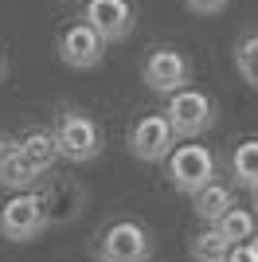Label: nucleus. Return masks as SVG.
<instances>
[{"label":"nucleus","mask_w":258,"mask_h":262,"mask_svg":"<svg viewBox=\"0 0 258 262\" xmlns=\"http://www.w3.org/2000/svg\"><path fill=\"white\" fill-rule=\"evenodd\" d=\"M51 133H55V145H59V157L71 161V164H90L106 149L102 125L90 114H82V110H63Z\"/></svg>","instance_id":"nucleus-1"},{"label":"nucleus","mask_w":258,"mask_h":262,"mask_svg":"<svg viewBox=\"0 0 258 262\" xmlns=\"http://www.w3.org/2000/svg\"><path fill=\"white\" fill-rule=\"evenodd\" d=\"M164 172H168L172 188L184 196H196L200 188H207L219 176V161L207 145H176L164 157Z\"/></svg>","instance_id":"nucleus-2"},{"label":"nucleus","mask_w":258,"mask_h":262,"mask_svg":"<svg viewBox=\"0 0 258 262\" xmlns=\"http://www.w3.org/2000/svg\"><path fill=\"white\" fill-rule=\"evenodd\" d=\"M164 118H168L172 133L176 137H200L215 125V102L211 94L196 86H180L168 94V106H164Z\"/></svg>","instance_id":"nucleus-3"},{"label":"nucleus","mask_w":258,"mask_h":262,"mask_svg":"<svg viewBox=\"0 0 258 262\" xmlns=\"http://www.w3.org/2000/svg\"><path fill=\"white\" fill-rule=\"evenodd\" d=\"M47 227V204L39 192H16L12 200H4L0 208V235L12 243H32L39 231Z\"/></svg>","instance_id":"nucleus-4"},{"label":"nucleus","mask_w":258,"mask_h":262,"mask_svg":"<svg viewBox=\"0 0 258 262\" xmlns=\"http://www.w3.org/2000/svg\"><path fill=\"white\" fill-rule=\"evenodd\" d=\"M98 258L102 262H149L153 239L137 219H118L98 235Z\"/></svg>","instance_id":"nucleus-5"},{"label":"nucleus","mask_w":258,"mask_h":262,"mask_svg":"<svg viewBox=\"0 0 258 262\" xmlns=\"http://www.w3.org/2000/svg\"><path fill=\"white\" fill-rule=\"evenodd\" d=\"M176 149V133H172L164 114H141L129 125V153L145 164H161Z\"/></svg>","instance_id":"nucleus-6"},{"label":"nucleus","mask_w":258,"mask_h":262,"mask_svg":"<svg viewBox=\"0 0 258 262\" xmlns=\"http://www.w3.org/2000/svg\"><path fill=\"white\" fill-rule=\"evenodd\" d=\"M141 78H145V86L157 90V94H172V90H180L192 82V63H188V55H180L176 47H153L145 55V63H141Z\"/></svg>","instance_id":"nucleus-7"},{"label":"nucleus","mask_w":258,"mask_h":262,"mask_svg":"<svg viewBox=\"0 0 258 262\" xmlns=\"http://www.w3.org/2000/svg\"><path fill=\"white\" fill-rule=\"evenodd\" d=\"M55 51H59V59H63L67 67H75V71H90V67L102 63V55H106V39H102L86 20H75L71 28L59 32Z\"/></svg>","instance_id":"nucleus-8"},{"label":"nucleus","mask_w":258,"mask_h":262,"mask_svg":"<svg viewBox=\"0 0 258 262\" xmlns=\"http://www.w3.org/2000/svg\"><path fill=\"white\" fill-rule=\"evenodd\" d=\"M82 20L94 28L106 43H118L133 32V24H137V12L129 0H86V12Z\"/></svg>","instance_id":"nucleus-9"},{"label":"nucleus","mask_w":258,"mask_h":262,"mask_svg":"<svg viewBox=\"0 0 258 262\" xmlns=\"http://www.w3.org/2000/svg\"><path fill=\"white\" fill-rule=\"evenodd\" d=\"M0 184L12 188V192H28V188L39 184V172L28 164L20 137H0Z\"/></svg>","instance_id":"nucleus-10"},{"label":"nucleus","mask_w":258,"mask_h":262,"mask_svg":"<svg viewBox=\"0 0 258 262\" xmlns=\"http://www.w3.org/2000/svg\"><path fill=\"white\" fill-rule=\"evenodd\" d=\"M20 149H24L28 164H32L39 176H47L55 164L63 161V157H59V145H55V133H51V129H28V133L20 137Z\"/></svg>","instance_id":"nucleus-11"},{"label":"nucleus","mask_w":258,"mask_h":262,"mask_svg":"<svg viewBox=\"0 0 258 262\" xmlns=\"http://www.w3.org/2000/svg\"><path fill=\"white\" fill-rule=\"evenodd\" d=\"M231 208H235V196H231V188L219 184V180H211L207 188H200L192 196V211H196V219H204V223H219Z\"/></svg>","instance_id":"nucleus-12"},{"label":"nucleus","mask_w":258,"mask_h":262,"mask_svg":"<svg viewBox=\"0 0 258 262\" xmlns=\"http://www.w3.org/2000/svg\"><path fill=\"white\" fill-rule=\"evenodd\" d=\"M227 172L239 188H258V137H247L231 149V161H227Z\"/></svg>","instance_id":"nucleus-13"},{"label":"nucleus","mask_w":258,"mask_h":262,"mask_svg":"<svg viewBox=\"0 0 258 262\" xmlns=\"http://www.w3.org/2000/svg\"><path fill=\"white\" fill-rule=\"evenodd\" d=\"M211 227H219V235H223L231 247H235V243H247L250 235H254V211L250 208H231L219 223H211Z\"/></svg>","instance_id":"nucleus-14"},{"label":"nucleus","mask_w":258,"mask_h":262,"mask_svg":"<svg viewBox=\"0 0 258 262\" xmlns=\"http://www.w3.org/2000/svg\"><path fill=\"white\" fill-rule=\"evenodd\" d=\"M227 251H231V243L219 235V227L207 223V231H200L192 239V258L196 262H227Z\"/></svg>","instance_id":"nucleus-15"},{"label":"nucleus","mask_w":258,"mask_h":262,"mask_svg":"<svg viewBox=\"0 0 258 262\" xmlns=\"http://www.w3.org/2000/svg\"><path fill=\"white\" fill-rule=\"evenodd\" d=\"M235 67H239V75H243V82L258 90V35H243V39H239Z\"/></svg>","instance_id":"nucleus-16"},{"label":"nucleus","mask_w":258,"mask_h":262,"mask_svg":"<svg viewBox=\"0 0 258 262\" xmlns=\"http://www.w3.org/2000/svg\"><path fill=\"white\" fill-rule=\"evenodd\" d=\"M184 4H188V12H196V16H219L231 0H184Z\"/></svg>","instance_id":"nucleus-17"},{"label":"nucleus","mask_w":258,"mask_h":262,"mask_svg":"<svg viewBox=\"0 0 258 262\" xmlns=\"http://www.w3.org/2000/svg\"><path fill=\"white\" fill-rule=\"evenodd\" d=\"M227 262H258V258L250 254V247H247V243H235V247L227 251Z\"/></svg>","instance_id":"nucleus-18"},{"label":"nucleus","mask_w":258,"mask_h":262,"mask_svg":"<svg viewBox=\"0 0 258 262\" xmlns=\"http://www.w3.org/2000/svg\"><path fill=\"white\" fill-rule=\"evenodd\" d=\"M247 247H250V254H254V258H258V231H254V235H250V239H247Z\"/></svg>","instance_id":"nucleus-19"},{"label":"nucleus","mask_w":258,"mask_h":262,"mask_svg":"<svg viewBox=\"0 0 258 262\" xmlns=\"http://www.w3.org/2000/svg\"><path fill=\"white\" fill-rule=\"evenodd\" d=\"M4 71H8V63H4V51H0V78H4Z\"/></svg>","instance_id":"nucleus-20"},{"label":"nucleus","mask_w":258,"mask_h":262,"mask_svg":"<svg viewBox=\"0 0 258 262\" xmlns=\"http://www.w3.org/2000/svg\"><path fill=\"white\" fill-rule=\"evenodd\" d=\"M250 204H254V208H258V188H250Z\"/></svg>","instance_id":"nucleus-21"}]
</instances>
